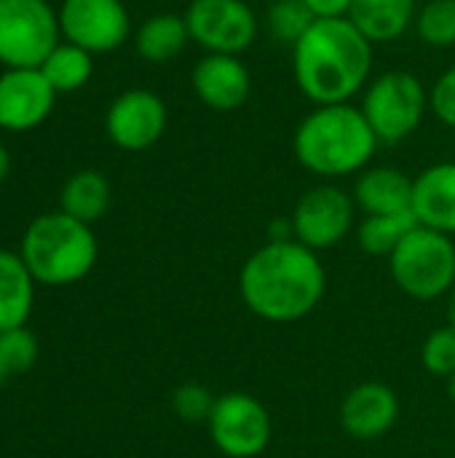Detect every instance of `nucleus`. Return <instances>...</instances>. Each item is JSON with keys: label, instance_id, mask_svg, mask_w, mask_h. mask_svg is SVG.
<instances>
[{"label": "nucleus", "instance_id": "f257e3e1", "mask_svg": "<svg viewBox=\"0 0 455 458\" xmlns=\"http://www.w3.org/2000/svg\"><path fill=\"white\" fill-rule=\"evenodd\" d=\"M327 274L319 252L298 239L265 242L241 266L239 293L244 306L274 325L306 319L324 298Z\"/></svg>", "mask_w": 455, "mask_h": 458}, {"label": "nucleus", "instance_id": "f03ea898", "mask_svg": "<svg viewBox=\"0 0 455 458\" xmlns=\"http://www.w3.org/2000/svg\"><path fill=\"white\" fill-rule=\"evenodd\" d=\"M373 43L349 19H316L292 46V78L314 105L351 102L370 83Z\"/></svg>", "mask_w": 455, "mask_h": 458}, {"label": "nucleus", "instance_id": "7ed1b4c3", "mask_svg": "<svg viewBox=\"0 0 455 458\" xmlns=\"http://www.w3.org/2000/svg\"><path fill=\"white\" fill-rule=\"evenodd\" d=\"M378 137L359 105H316L295 129L292 153L303 169L316 177L338 180L370 166Z\"/></svg>", "mask_w": 455, "mask_h": 458}, {"label": "nucleus", "instance_id": "20e7f679", "mask_svg": "<svg viewBox=\"0 0 455 458\" xmlns=\"http://www.w3.org/2000/svg\"><path fill=\"white\" fill-rule=\"evenodd\" d=\"M19 255L38 284L67 287L91 274L99 258V244L88 223L59 209L38 215L27 225Z\"/></svg>", "mask_w": 455, "mask_h": 458}, {"label": "nucleus", "instance_id": "39448f33", "mask_svg": "<svg viewBox=\"0 0 455 458\" xmlns=\"http://www.w3.org/2000/svg\"><path fill=\"white\" fill-rule=\"evenodd\" d=\"M389 271L394 284L416 301L451 295L455 287L453 236L416 225L392 252Z\"/></svg>", "mask_w": 455, "mask_h": 458}, {"label": "nucleus", "instance_id": "423d86ee", "mask_svg": "<svg viewBox=\"0 0 455 458\" xmlns=\"http://www.w3.org/2000/svg\"><path fill=\"white\" fill-rule=\"evenodd\" d=\"M359 110L381 145H397L424 123L429 113V89L408 70H389L365 86Z\"/></svg>", "mask_w": 455, "mask_h": 458}, {"label": "nucleus", "instance_id": "0eeeda50", "mask_svg": "<svg viewBox=\"0 0 455 458\" xmlns=\"http://www.w3.org/2000/svg\"><path fill=\"white\" fill-rule=\"evenodd\" d=\"M62 43L59 11L48 0H0V64L40 67Z\"/></svg>", "mask_w": 455, "mask_h": 458}, {"label": "nucleus", "instance_id": "6e6552de", "mask_svg": "<svg viewBox=\"0 0 455 458\" xmlns=\"http://www.w3.org/2000/svg\"><path fill=\"white\" fill-rule=\"evenodd\" d=\"M190 43L206 54L241 56L260 32L257 13L247 0H190L185 8Z\"/></svg>", "mask_w": 455, "mask_h": 458}, {"label": "nucleus", "instance_id": "1a4fd4ad", "mask_svg": "<svg viewBox=\"0 0 455 458\" xmlns=\"http://www.w3.org/2000/svg\"><path fill=\"white\" fill-rule=\"evenodd\" d=\"M206 427L215 448L228 458H255L265 454L274 435L265 405L247 392L220 394Z\"/></svg>", "mask_w": 455, "mask_h": 458}, {"label": "nucleus", "instance_id": "9d476101", "mask_svg": "<svg viewBox=\"0 0 455 458\" xmlns=\"http://www.w3.org/2000/svg\"><path fill=\"white\" fill-rule=\"evenodd\" d=\"M354 215H357L354 196H349L343 188L333 182H322L298 199L290 220L295 228V239L308 250L322 252V250H333L351 233Z\"/></svg>", "mask_w": 455, "mask_h": 458}, {"label": "nucleus", "instance_id": "9b49d317", "mask_svg": "<svg viewBox=\"0 0 455 458\" xmlns=\"http://www.w3.org/2000/svg\"><path fill=\"white\" fill-rule=\"evenodd\" d=\"M59 30L62 40L88 54H107L129 40L131 19L121 0H62Z\"/></svg>", "mask_w": 455, "mask_h": 458}, {"label": "nucleus", "instance_id": "f8f14e48", "mask_svg": "<svg viewBox=\"0 0 455 458\" xmlns=\"http://www.w3.org/2000/svg\"><path fill=\"white\" fill-rule=\"evenodd\" d=\"M169 123L166 102L147 89H129L118 94L105 115V131L121 150L139 153L153 148Z\"/></svg>", "mask_w": 455, "mask_h": 458}, {"label": "nucleus", "instance_id": "ddd939ff", "mask_svg": "<svg viewBox=\"0 0 455 458\" xmlns=\"http://www.w3.org/2000/svg\"><path fill=\"white\" fill-rule=\"evenodd\" d=\"M56 91L40 67H11L0 72V129L21 134L38 129L54 110Z\"/></svg>", "mask_w": 455, "mask_h": 458}, {"label": "nucleus", "instance_id": "4468645a", "mask_svg": "<svg viewBox=\"0 0 455 458\" xmlns=\"http://www.w3.org/2000/svg\"><path fill=\"white\" fill-rule=\"evenodd\" d=\"M190 83L201 105L215 113H233L252 94V72L233 54H204L190 72Z\"/></svg>", "mask_w": 455, "mask_h": 458}, {"label": "nucleus", "instance_id": "2eb2a0df", "mask_svg": "<svg viewBox=\"0 0 455 458\" xmlns=\"http://www.w3.org/2000/svg\"><path fill=\"white\" fill-rule=\"evenodd\" d=\"M400 419V397L381 381L357 384L341 403V427L359 443L386 437Z\"/></svg>", "mask_w": 455, "mask_h": 458}, {"label": "nucleus", "instance_id": "dca6fc26", "mask_svg": "<svg viewBox=\"0 0 455 458\" xmlns=\"http://www.w3.org/2000/svg\"><path fill=\"white\" fill-rule=\"evenodd\" d=\"M413 217L418 225L455 236V161H440L413 177Z\"/></svg>", "mask_w": 455, "mask_h": 458}, {"label": "nucleus", "instance_id": "f3484780", "mask_svg": "<svg viewBox=\"0 0 455 458\" xmlns=\"http://www.w3.org/2000/svg\"><path fill=\"white\" fill-rule=\"evenodd\" d=\"M351 196L365 215H413V180L397 166H367Z\"/></svg>", "mask_w": 455, "mask_h": 458}, {"label": "nucleus", "instance_id": "a211bd4d", "mask_svg": "<svg viewBox=\"0 0 455 458\" xmlns=\"http://www.w3.org/2000/svg\"><path fill=\"white\" fill-rule=\"evenodd\" d=\"M418 13L416 0H354L349 21L375 46L402 38Z\"/></svg>", "mask_w": 455, "mask_h": 458}, {"label": "nucleus", "instance_id": "6ab92c4d", "mask_svg": "<svg viewBox=\"0 0 455 458\" xmlns=\"http://www.w3.org/2000/svg\"><path fill=\"white\" fill-rule=\"evenodd\" d=\"M35 284L21 255L0 250V333L27 327L35 306Z\"/></svg>", "mask_w": 455, "mask_h": 458}, {"label": "nucleus", "instance_id": "aec40b11", "mask_svg": "<svg viewBox=\"0 0 455 458\" xmlns=\"http://www.w3.org/2000/svg\"><path fill=\"white\" fill-rule=\"evenodd\" d=\"M188 43H190V32L185 16L172 11L147 16L134 32V48L150 64H166L177 59Z\"/></svg>", "mask_w": 455, "mask_h": 458}, {"label": "nucleus", "instance_id": "412c9836", "mask_svg": "<svg viewBox=\"0 0 455 458\" xmlns=\"http://www.w3.org/2000/svg\"><path fill=\"white\" fill-rule=\"evenodd\" d=\"M59 209L80 223H97L110 209V182L97 169H80L62 185Z\"/></svg>", "mask_w": 455, "mask_h": 458}, {"label": "nucleus", "instance_id": "4be33fe9", "mask_svg": "<svg viewBox=\"0 0 455 458\" xmlns=\"http://www.w3.org/2000/svg\"><path fill=\"white\" fill-rule=\"evenodd\" d=\"M40 72L56 94H72L83 89L94 75V54L62 40L40 64Z\"/></svg>", "mask_w": 455, "mask_h": 458}, {"label": "nucleus", "instance_id": "5701e85b", "mask_svg": "<svg viewBox=\"0 0 455 458\" xmlns=\"http://www.w3.org/2000/svg\"><path fill=\"white\" fill-rule=\"evenodd\" d=\"M416 217L408 215H365L357 225V244L373 258H392L400 242L416 228Z\"/></svg>", "mask_w": 455, "mask_h": 458}, {"label": "nucleus", "instance_id": "b1692460", "mask_svg": "<svg viewBox=\"0 0 455 458\" xmlns=\"http://www.w3.org/2000/svg\"><path fill=\"white\" fill-rule=\"evenodd\" d=\"M316 16L303 0H274L265 11V30L276 43H287L290 48L311 30Z\"/></svg>", "mask_w": 455, "mask_h": 458}, {"label": "nucleus", "instance_id": "393cba45", "mask_svg": "<svg viewBox=\"0 0 455 458\" xmlns=\"http://www.w3.org/2000/svg\"><path fill=\"white\" fill-rule=\"evenodd\" d=\"M413 30L418 40L432 48H453L455 0H426L416 13Z\"/></svg>", "mask_w": 455, "mask_h": 458}, {"label": "nucleus", "instance_id": "a878e982", "mask_svg": "<svg viewBox=\"0 0 455 458\" xmlns=\"http://www.w3.org/2000/svg\"><path fill=\"white\" fill-rule=\"evenodd\" d=\"M38 362V338L27 327L0 333V386Z\"/></svg>", "mask_w": 455, "mask_h": 458}, {"label": "nucleus", "instance_id": "bb28decb", "mask_svg": "<svg viewBox=\"0 0 455 458\" xmlns=\"http://www.w3.org/2000/svg\"><path fill=\"white\" fill-rule=\"evenodd\" d=\"M421 365L437 378H451L455 373V327L442 325L426 335L421 346Z\"/></svg>", "mask_w": 455, "mask_h": 458}, {"label": "nucleus", "instance_id": "cd10ccee", "mask_svg": "<svg viewBox=\"0 0 455 458\" xmlns=\"http://www.w3.org/2000/svg\"><path fill=\"white\" fill-rule=\"evenodd\" d=\"M215 403L217 397L204 384H196V381L177 386L172 394V411L185 424H201V421L206 424L215 411Z\"/></svg>", "mask_w": 455, "mask_h": 458}, {"label": "nucleus", "instance_id": "c85d7f7f", "mask_svg": "<svg viewBox=\"0 0 455 458\" xmlns=\"http://www.w3.org/2000/svg\"><path fill=\"white\" fill-rule=\"evenodd\" d=\"M429 110L445 126L455 129V64H451L429 91Z\"/></svg>", "mask_w": 455, "mask_h": 458}, {"label": "nucleus", "instance_id": "c756f323", "mask_svg": "<svg viewBox=\"0 0 455 458\" xmlns=\"http://www.w3.org/2000/svg\"><path fill=\"white\" fill-rule=\"evenodd\" d=\"M316 19H346L354 0H303Z\"/></svg>", "mask_w": 455, "mask_h": 458}, {"label": "nucleus", "instance_id": "7c9ffc66", "mask_svg": "<svg viewBox=\"0 0 455 458\" xmlns=\"http://www.w3.org/2000/svg\"><path fill=\"white\" fill-rule=\"evenodd\" d=\"M295 239V228H292V220L284 217V220H274L268 225V242H290Z\"/></svg>", "mask_w": 455, "mask_h": 458}, {"label": "nucleus", "instance_id": "2f4dec72", "mask_svg": "<svg viewBox=\"0 0 455 458\" xmlns=\"http://www.w3.org/2000/svg\"><path fill=\"white\" fill-rule=\"evenodd\" d=\"M8 172H11V153H8V148L0 142V182L8 177Z\"/></svg>", "mask_w": 455, "mask_h": 458}, {"label": "nucleus", "instance_id": "473e14b6", "mask_svg": "<svg viewBox=\"0 0 455 458\" xmlns=\"http://www.w3.org/2000/svg\"><path fill=\"white\" fill-rule=\"evenodd\" d=\"M448 325L455 327V287L451 290V295H448Z\"/></svg>", "mask_w": 455, "mask_h": 458}, {"label": "nucleus", "instance_id": "72a5a7b5", "mask_svg": "<svg viewBox=\"0 0 455 458\" xmlns=\"http://www.w3.org/2000/svg\"><path fill=\"white\" fill-rule=\"evenodd\" d=\"M448 394H451V400L455 403V373L448 378Z\"/></svg>", "mask_w": 455, "mask_h": 458}]
</instances>
